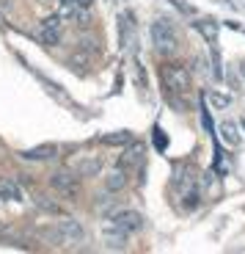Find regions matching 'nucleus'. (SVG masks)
<instances>
[{
	"instance_id": "11",
	"label": "nucleus",
	"mask_w": 245,
	"mask_h": 254,
	"mask_svg": "<svg viewBox=\"0 0 245 254\" xmlns=\"http://www.w3.org/2000/svg\"><path fill=\"white\" fill-rule=\"evenodd\" d=\"M75 172L80 174V177H97V174L102 172V160L99 158H80L75 163Z\"/></svg>"
},
{
	"instance_id": "3",
	"label": "nucleus",
	"mask_w": 245,
	"mask_h": 254,
	"mask_svg": "<svg viewBox=\"0 0 245 254\" xmlns=\"http://www.w3.org/2000/svg\"><path fill=\"white\" fill-rule=\"evenodd\" d=\"M44 235L55 243H80L83 238H86V229H83V224L75 221V218H61V221L52 229H47Z\"/></svg>"
},
{
	"instance_id": "12",
	"label": "nucleus",
	"mask_w": 245,
	"mask_h": 254,
	"mask_svg": "<svg viewBox=\"0 0 245 254\" xmlns=\"http://www.w3.org/2000/svg\"><path fill=\"white\" fill-rule=\"evenodd\" d=\"M36 207L42 210V213H50V216H61V204H58L52 196H44V193L36 196Z\"/></svg>"
},
{
	"instance_id": "19",
	"label": "nucleus",
	"mask_w": 245,
	"mask_h": 254,
	"mask_svg": "<svg viewBox=\"0 0 245 254\" xmlns=\"http://www.w3.org/2000/svg\"><path fill=\"white\" fill-rule=\"evenodd\" d=\"M75 6L80 8V11H88V8L94 6V0H75Z\"/></svg>"
},
{
	"instance_id": "9",
	"label": "nucleus",
	"mask_w": 245,
	"mask_h": 254,
	"mask_svg": "<svg viewBox=\"0 0 245 254\" xmlns=\"http://www.w3.org/2000/svg\"><path fill=\"white\" fill-rule=\"evenodd\" d=\"M127 185V169H121V166H116V169H110L105 177V190L107 193H116V190H121Z\"/></svg>"
},
{
	"instance_id": "15",
	"label": "nucleus",
	"mask_w": 245,
	"mask_h": 254,
	"mask_svg": "<svg viewBox=\"0 0 245 254\" xmlns=\"http://www.w3.org/2000/svg\"><path fill=\"white\" fill-rule=\"evenodd\" d=\"M196 28L201 31V36L207 39L209 45H215V39H218V25H215V22H209V19H201V22H196Z\"/></svg>"
},
{
	"instance_id": "16",
	"label": "nucleus",
	"mask_w": 245,
	"mask_h": 254,
	"mask_svg": "<svg viewBox=\"0 0 245 254\" xmlns=\"http://www.w3.org/2000/svg\"><path fill=\"white\" fill-rule=\"evenodd\" d=\"M105 141L107 146H124V144H130L132 141V133H127V130H121V133H113V135H105Z\"/></svg>"
},
{
	"instance_id": "20",
	"label": "nucleus",
	"mask_w": 245,
	"mask_h": 254,
	"mask_svg": "<svg viewBox=\"0 0 245 254\" xmlns=\"http://www.w3.org/2000/svg\"><path fill=\"white\" fill-rule=\"evenodd\" d=\"M212 102L218 105V108H226V105H229V97H218V94H212Z\"/></svg>"
},
{
	"instance_id": "21",
	"label": "nucleus",
	"mask_w": 245,
	"mask_h": 254,
	"mask_svg": "<svg viewBox=\"0 0 245 254\" xmlns=\"http://www.w3.org/2000/svg\"><path fill=\"white\" fill-rule=\"evenodd\" d=\"M240 72H243V77H245V64H243V66H240Z\"/></svg>"
},
{
	"instance_id": "7",
	"label": "nucleus",
	"mask_w": 245,
	"mask_h": 254,
	"mask_svg": "<svg viewBox=\"0 0 245 254\" xmlns=\"http://www.w3.org/2000/svg\"><path fill=\"white\" fill-rule=\"evenodd\" d=\"M144 152H146L144 141H135V138H132L130 144H127V149L121 152V158H119V166L130 172V169H135V166H138L141 160H144Z\"/></svg>"
},
{
	"instance_id": "4",
	"label": "nucleus",
	"mask_w": 245,
	"mask_h": 254,
	"mask_svg": "<svg viewBox=\"0 0 245 254\" xmlns=\"http://www.w3.org/2000/svg\"><path fill=\"white\" fill-rule=\"evenodd\" d=\"M50 185L55 193H61L63 199H77L80 196V174L69 172V169H58L50 174Z\"/></svg>"
},
{
	"instance_id": "8",
	"label": "nucleus",
	"mask_w": 245,
	"mask_h": 254,
	"mask_svg": "<svg viewBox=\"0 0 245 254\" xmlns=\"http://www.w3.org/2000/svg\"><path fill=\"white\" fill-rule=\"evenodd\" d=\"M58 152H61V149H58V144H42V146H33V149L19 152V158L33 160V163H47V160H55Z\"/></svg>"
},
{
	"instance_id": "14",
	"label": "nucleus",
	"mask_w": 245,
	"mask_h": 254,
	"mask_svg": "<svg viewBox=\"0 0 245 254\" xmlns=\"http://www.w3.org/2000/svg\"><path fill=\"white\" fill-rule=\"evenodd\" d=\"M220 138L226 141V144H240V133H237V125H234V122H220Z\"/></svg>"
},
{
	"instance_id": "10",
	"label": "nucleus",
	"mask_w": 245,
	"mask_h": 254,
	"mask_svg": "<svg viewBox=\"0 0 245 254\" xmlns=\"http://www.w3.org/2000/svg\"><path fill=\"white\" fill-rule=\"evenodd\" d=\"M0 199H6V202H19L22 199V188H19L17 180H11V177L0 180Z\"/></svg>"
},
{
	"instance_id": "17",
	"label": "nucleus",
	"mask_w": 245,
	"mask_h": 254,
	"mask_svg": "<svg viewBox=\"0 0 245 254\" xmlns=\"http://www.w3.org/2000/svg\"><path fill=\"white\" fill-rule=\"evenodd\" d=\"M113 207H116V199H113V196H102L99 204H97V210H99L102 216H105V213H110Z\"/></svg>"
},
{
	"instance_id": "1",
	"label": "nucleus",
	"mask_w": 245,
	"mask_h": 254,
	"mask_svg": "<svg viewBox=\"0 0 245 254\" xmlns=\"http://www.w3.org/2000/svg\"><path fill=\"white\" fill-rule=\"evenodd\" d=\"M160 80H163V86L168 91H174V94H188L190 86H193L188 66H182V64H163V66H160Z\"/></svg>"
},
{
	"instance_id": "13",
	"label": "nucleus",
	"mask_w": 245,
	"mask_h": 254,
	"mask_svg": "<svg viewBox=\"0 0 245 254\" xmlns=\"http://www.w3.org/2000/svg\"><path fill=\"white\" fill-rule=\"evenodd\" d=\"M58 17L66 19V22H75L80 17V8L75 6V0H61V6H58Z\"/></svg>"
},
{
	"instance_id": "5",
	"label": "nucleus",
	"mask_w": 245,
	"mask_h": 254,
	"mask_svg": "<svg viewBox=\"0 0 245 254\" xmlns=\"http://www.w3.org/2000/svg\"><path fill=\"white\" fill-rule=\"evenodd\" d=\"M110 224L116 229H121V232H127V235H132V232L144 229V216H141L138 210H119V213L110 216Z\"/></svg>"
},
{
	"instance_id": "6",
	"label": "nucleus",
	"mask_w": 245,
	"mask_h": 254,
	"mask_svg": "<svg viewBox=\"0 0 245 254\" xmlns=\"http://www.w3.org/2000/svg\"><path fill=\"white\" fill-rule=\"evenodd\" d=\"M61 22H63V19L58 17V14L42 19V25H39V39H42V45L55 47L58 42H61Z\"/></svg>"
},
{
	"instance_id": "2",
	"label": "nucleus",
	"mask_w": 245,
	"mask_h": 254,
	"mask_svg": "<svg viewBox=\"0 0 245 254\" xmlns=\"http://www.w3.org/2000/svg\"><path fill=\"white\" fill-rule=\"evenodd\" d=\"M149 36H151V45L157 53H174L176 45H179V36H176V28L171 25L168 19H157V22H151L149 28Z\"/></svg>"
},
{
	"instance_id": "18",
	"label": "nucleus",
	"mask_w": 245,
	"mask_h": 254,
	"mask_svg": "<svg viewBox=\"0 0 245 254\" xmlns=\"http://www.w3.org/2000/svg\"><path fill=\"white\" fill-rule=\"evenodd\" d=\"M185 207H188V210L198 207V190H196V188H190L188 193H185Z\"/></svg>"
}]
</instances>
